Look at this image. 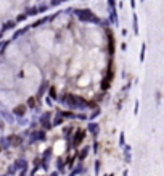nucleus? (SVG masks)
Segmentation results:
<instances>
[{
  "instance_id": "6e6552de",
  "label": "nucleus",
  "mask_w": 164,
  "mask_h": 176,
  "mask_svg": "<svg viewBox=\"0 0 164 176\" xmlns=\"http://www.w3.org/2000/svg\"><path fill=\"white\" fill-rule=\"evenodd\" d=\"M82 139H84V131H79V133H77V138L74 139V144H79Z\"/></svg>"
},
{
  "instance_id": "39448f33",
  "label": "nucleus",
  "mask_w": 164,
  "mask_h": 176,
  "mask_svg": "<svg viewBox=\"0 0 164 176\" xmlns=\"http://www.w3.org/2000/svg\"><path fill=\"white\" fill-rule=\"evenodd\" d=\"M110 20L113 21V24L117 26V13H116V10L114 8H111V15H110Z\"/></svg>"
},
{
  "instance_id": "20e7f679",
  "label": "nucleus",
  "mask_w": 164,
  "mask_h": 176,
  "mask_svg": "<svg viewBox=\"0 0 164 176\" xmlns=\"http://www.w3.org/2000/svg\"><path fill=\"white\" fill-rule=\"evenodd\" d=\"M108 44H110V49H108V52L113 55L114 53V37L111 36V32L108 31Z\"/></svg>"
},
{
  "instance_id": "9b49d317",
  "label": "nucleus",
  "mask_w": 164,
  "mask_h": 176,
  "mask_svg": "<svg viewBox=\"0 0 164 176\" xmlns=\"http://www.w3.org/2000/svg\"><path fill=\"white\" fill-rule=\"evenodd\" d=\"M108 3H110V7H111V8H114V5H116V0H108Z\"/></svg>"
},
{
  "instance_id": "f03ea898",
  "label": "nucleus",
  "mask_w": 164,
  "mask_h": 176,
  "mask_svg": "<svg viewBox=\"0 0 164 176\" xmlns=\"http://www.w3.org/2000/svg\"><path fill=\"white\" fill-rule=\"evenodd\" d=\"M66 102H68L69 105H72V107H82V105H85V102H84L82 99L74 97V95H68V97H66Z\"/></svg>"
},
{
  "instance_id": "423d86ee",
  "label": "nucleus",
  "mask_w": 164,
  "mask_h": 176,
  "mask_svg": "<svg viewBox=\"0 0 164 176\" xmlns=\"http://www.w3.org/2000/svg\"><path fill=\"white\" fill-rule=\"evenodd\" d=\"M24 112H26V107H24V105L16 107V110H15V113H16V115H24Z\"/></svg>"
},
{
  "instance_id": "ddd939ff",
  "label": "nucleus",
  "mask_w": 164,
  "mask_h": 176,
  "mask_svg": "<svg viewBox=\"0 0 164 176\" xmlns=\"http://www.w3.org/2000/svg\"><path fill=\"white\" fill-rule=\"evenodd\" d=\"M131 3H132V8H135V0H131Z\"/></svg>"
},
{
  "instance_id": "9d476101",
  "label": "nucleus",
  "mask_w": 164,
  "mask_h": 176,
  "mask_svg": "<svg viewBox=\"0 0 164 176\" xmlns=\"http://www.w3.org/2000/svg\"><path fill=\"white\" fill-rule=\"evenodd\" d=\"M89 129H90V131H92V133H97L98 126H97V124H95V123H92V124H89Z\"/></svg>"
},
{
  "instance_id": "1a4fd4ad",
  "label": "nucleus",
  "mask_w": 164,
  "mask_h": 176,
  "mask_svg": "<svg viewBox=\"0 0 164 176\" xmlns=\"http://www.w3.org/2000/svg\"><path fill=\"white\" fill-rule=\"evenodd\" d=\"M134 32L138 34V28H137V15H134Z\"/></svg>"
},
{
  "instance_id": "f257e3e1",
  "label": "nucleus",
  "mask_w": 164,
  "mask_h": 176,
  "mask_svg": "<svg viewBox=\"0 0 164 176\" xmlns=\"http://www.w3.org/2000/svg\"><path fill=\"white\" fill-rule=\"evenodd\" d=\"M74 15L77 16L81 21H87V23H100V20L97 18V15H93L90 10H85V8H79V10H74Z\"/></svg>"
},
{
  "instance_id": "0eeeda50",
  "label": "nucleus",
  "mask_w": 164,
  "mask_h": 176,
  "mask_svg": "<svg viewBox=\"0 0 164 176\" xmlns=\"http://www.w3.org/2000/svg\"><path fill=\"white\" fill-rule=\"evenodd\" d=\"M50 115H44L42 116V124H44V126H50Z\"/></svg>"
},
{
  "instance_id": "7ed1b4c3",
  "label": "nucleus",
  "mask_w": 164,
  "mask_h": 176,
  "mask_svg": "<svg viewBox=\"0 0 164 176\" xmlns=\"http://www.w3.org/2000/svg\"><path fill=\"white\" fill-rule=\"evenodd\" d=\"M113 76H114V73H113L111 68H108V73H106V76H105V79H103L101 87H103V89H108V87H110V81L113 79Z\"/></svg>"
},
{
  "instance_id": "f8f14e48",
  "label": "nucleus",
  "mask_w": 164,
  "mask_h": 176,
  "mask_svg": "<svg viewBox=\"0 0 164 176\" xmlns=\"http://www.w3.org/2000/svg\"><path fill=\"white\" fill-rule=\"evenodd\" d=\"M145 49H146V47L143 45V47H142V57H140V58H142V60H143V57H145Z\"/></svg>"
}]
</instances>
